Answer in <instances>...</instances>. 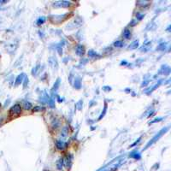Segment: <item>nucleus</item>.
I'll use <instances>...</instances> for the list:
<instances>
[{"label": "nucleus", "instance_id": "9d476101", "mask_svg": "<svg viewBox=\"0 0 171 171\" xmlns=\"http://www.w3.org/2000/svg\"><path fill=\"white\" fill-rule=\"evenodd\" d=\"M63 158H60L58 161H57V170H61L63 169Z\"/></svg>", "mask_w": 171, "mask_h": 171}, {"label": "nucleus", "instance_id": "a211bd4d", "mask_svg": "<svg viewBox=\"0 0 171 171\" xmlns=\"http://www.w3.org/2000/svg\"><path fill=\"white\" fill-rule=\"evenodd\" d=\"M162 119H163L162 117H159V118H156L154 121H152V122H151V123L152 124V123H154V122H160V121L162 120Z\"/></svg>", "mask_w": 171, "mask_h": 171}, {"label": "nucleus", "instance_id": "20e7f679", "mask_svg": "<svg viewBox=\"0 0 171 171\" xmlns=\"http://www.w3.org/2000/svg\"><path fill=\"white\" fill-rule=\"evenodd\" d=\"M56 145H57V148L58 150H64L67 147V143L63 141V140H57Z\"/></svg>", "mask_w": 171, "mask_h": 171}, {"label": "nucleus", "instance_id": "f8f14e48", "mask_svg": "<svg viewBox=\"0 0 171 171\" xmlns=\"http://www.w3.org/2000/svg\"><path fill=\"white\" fill-rule=\"evenodd\" d=\"M23 107L25 109H30L33 107V105L31 103H29V102H25L23 103Z\"/></svg>", "mask_w": 171, "mask_h": 171}, {"label": "nucleus", "instance_id": "423d86ee", "mask_svg": "<svg viewBox=\"0 0 171 171\" xmlns=\"http://www.w3.org/2000/svg\"><path fill=\"white\" fill-rule=\"evenodd\" d=\"M23 78H24V74H19V75L17 76L16 80V82H15V85H16V86L20 85V84L22 82V80H23Z\"/></svg>", "mask_w": 171, "mask_h": 171}, {"label": "nucleus", "instance_id": "aec40b11", "mask_svg": "<svg viewBox=\"0 0 171 171\" xmlns=\"http://www.w3.org/2000/svg\"><path fill=\"white\" fill-rule=\"evenodd\" d=\"M103 89L104 90H110V87H104Z\"/></svg>", "mask_w": 171, "mask_h": 171}, {"label": "nucleus", "instance_id": "9b49d317", "mask_svg": "<svg viewBox=\"0 0 171 171\" xmlns=\"http://www.w3.org/2000/svg\"><path fill=\"white\" fill-rule=\"evenodd\" d=\"M68 134V128L67 127H65V128H63L62 129V132H61V135L63 136V137H66L67 134Z\"/></svg>", "mask_w": 171, "mask_h": 171}, {"label": "nucleus", "instance_id": "1a4fd4ad", "mask_svg": "<svg viewBox=\"0 0 171 171\" xmlns=\"http://www.w3.org/2000/svg\"><path fill=\"white\" fill-rule=\"evenodd\" d=\"M123 37L125 38V39H130V37H131V32H130L129 29H125L124 30Z\"/></svg>", "mask_w": 171, "mask_h": 171}, {"label": "nucleus", "instance_id": "4468645a", "mask_svg": "<svg viewBox=\"0 0 171 171\" xmlns=\"http://www.w3.org/2000/svg\"><path fill=\"white\" fill-rule=\"evenodd\" d=\"M88 56H89L90 57H96L99 55H98L94 51H89V52H88Z\"/></svg>", "mask_w": 171, "mask_h": 171}, {"label": "nucleus", "instance_id": "6e6552de", "mask_svg": "<svg viewBox=\"0 0 171 171\" xmlns=\"http://www.w3.org/2000/svg\"><path fill=\"white\" fill-rule=\"evenodd\" d=\"M129 157H133V158H135V159H139L140 154H139V152H138V151H133L132 153H130Z\"/></svg>", "mask_w": 171, "mask_h": 171}, {"label": "nucleus", "instance_id": "7ed1b4c3", "mask_svg": "<svg viewBox=\"0 0 171 171\" xmlns=\"http://www.w3.org/2000/svg\"><path fill=\"white\" fill-rule=\"evenodd\" d=\"M71 5V3L70 2H68V1H61V2H57V3H54V6L56 7H63V8H65V7H68Z\"/></svg>", "mask_w": 171, "mask_h": 171}, {"label": "nucleus", "instance_id": "0eeeda50", "mask_svg": "<svg viewBox=\"0 0 171 171\" xmlns=\"http://www.w3.org/2000/svg\"><path fill=\"white\" fill-rule=\"evenodd\" d=\"M138 46H139V41L138 40H135V41L132 42L131 44H130V45L128 46V49H136V48H138Z\"/></svg>", "mask_w": 171, "mask_h": 171}, {"label": "nucleus", "instance_id": "2eb2a0df", "mask_svg": "<svg viewBox=\"0 0 171 171\" xmlns=\"http://www.w3.org/2000/svg\"><path fill=\"white\" fill-rule=\"evenodd\" d=\"M45 17H40V18L38 19V21H37V25H41V24H43L44 22H45Z\"/></svg>", "mask_w": 171, "mask_h": 171}, {"label": "nucleus", "instance_id": "f03ea898", "mask_svg": "<svg viewBox=\"0 0 171 171\" xmlns=\"http://www.w3.org/2000/svg\"><path fill=\"white\" fill-rule=\"evenodd\" d=\"M9 113L11 115H16V116L20 115L22 113V107H21V105L18 104V103L15 104L14 106H12L10 109H9Z\"/></svg>", "mask_w": 171, "mask_h": 171}, {"label": "nucleus", "instance_id": "dca6fc26", "mask_svg": "<svg viewBox=\"0 0 171 171\" xmlns=\"http://www.w3.org/2000/svg\"><path fill=\"white\" fill-rule=\"evenodd\" d=\"M106 109H107V105L105 104V106H104V109H103V111L102 112V114H101V116H99V120H100V119L103 117V116H104V114H105V111H106Z\"/></svg>", "mask_w": 171, "mask_h": 171}, {"label": "nucleus", "instance_id": "f257e3e1", "mask_svg": "<svg viewBox=\"0 0 171 171\" xmlns=\"http://www.w3.org/2000/svg\"><path fill=\"white\" fill-rule=\"evenodd\" d=\"M168 129H169V128H163L162 130H161L160 132L158 133V134H156V135L154 136V137L152 138V139H151V140H150L149 142H148V144L146 145H145V149H147L148 147H150V145H152L154 143H156V142L157 141V140H158L159 139H160L161 137H162V136L163 135V134H165V133H166L167 131H168Z\"/></svg>", "mask_w": 171, "mask_h": 171}, {"label": "nucleus", "instance_id": "6ab92c4d", "mask_svg": "<svg viewBox=\"0 0 171 171\" xmlns=\"http://www.w3.org/2000/svg\"><path fill=\"white\" fill-rule=\"evenodd\" d=\"M2 122H3V117L0 116V125L2 124Z\"/></svg>", "mask_w": 171, "mask_h": 171}, {"label": "nucleus", "instance_id": "39448f33", "mask_svg": "<svg viewBox=\"0 0 171 171\" xmlns=\"http://www.w3.org/2000/svg\"><path fill=\"white\" fill-rule=\"evenodd\" d=\"M84 51H85V48L82 45H79L76 47V54L79 56H82L84 54Z\"/></svg>", "mask_w": 171, "mask_h": 171}, {"label": "nucleus", "instance_id": "f3484780", "mask_svg": "<svg viewBox=\"0 0 171 171\" xmlns=\"http://www.w3.org/2000/svg\"><path fill=\"white\" fill-rule=\"evenodd\" d=\"M139 3H139V5H145H145H148L150 3L149 1H139Z\"/></svg>", "mask_w": 171, "mask_h": 171}, {"label": "nucleus", "instance_id": "ddd939ff", "mask_svg": "<svg viewBox=\"0 0 171 171\" xmlns=\"http://www.w3.org/2000/svg\"><path fill=\"white\" fill-rule=\"evenodd\" d=\"M123 45H124V43L122 40H118V41H116L114 43V46H116V47H122Z\"/></svg>", "mask_w": 171, "mask_h": 171}]
</instances>
